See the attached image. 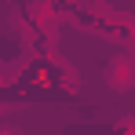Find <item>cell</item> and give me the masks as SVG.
Instances as JSON below:
<instances>
[{"label":"cell","instance_id":"cell-1","mask_svg":"<svg viewBox=\"0 0 135 135\" xmlns=\"http://www.w3.org/2000/svg\"><path fill=\"white\" fill-rule=\"evenodd\" d=\"M102 80H106L110 91L128 95L135 88V55H113L110 62L102 66Z\"/></svg>","mask_w":135,"mask_h":135},{"label":"cell","instance_id":"cell-2","mask_svg":"<svg viewBox=\"0 0 135 135\" xmlns=\"http://www.w3.org/2000/svg\"><path fill=\"white\" fill-rule=\"evenodd\" d=\"M117 132H135V113H128V117H120L117 124H113Z\"/></svg>","mask_w":135,"mask_h":135}]
</instances>
